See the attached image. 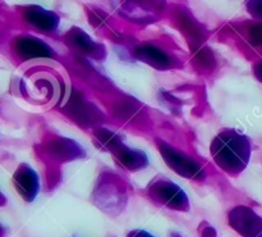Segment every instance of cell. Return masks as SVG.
I'll return each mask as SVG.
<instances>
[{
	"mask_svg": "<svg viewBox=\"0 0 262 237\" xmlns=\"http://www.w3.org/2000/svg\"><path fill=\"white\" fill-rule=\"evenodd\" d=\"M210 151L215 163L223 171L229 174H239L250 163L252 148L246 135L235 130H225L214 139Z\"/></svg>",
	"mask_w": 262,
	"mask_h": 237,
	"instance_id": "cell-1",
	"label": "cell"
},
{
	"mask_svg": "<svg viewBox=\"0 0 262 237\" xmlns=\"http://www.w3.org/2000/svg\"><path fill=\"white\" fill-rule=\"evenodd\" d=\"M95 139L100 148L110 151L114 155L115 161L128 171H140V169L146 168V166L148 164L147 155L143 151L128 148L127 145L123 144L120 136L112 131L101 128L96 132Z\"/></svg>",
	"mask_w": 262,
	"mask_h": 237,
	"instance_id": "cell-2",
	"label": "cell"
},
{
	"mask_svg": "<svg viewBox=\"0 0 262 237\" xmlns=\"http://www.w3.org/2000/svg\"><path fill=\"white\" fill-rule=\"evenodd\" d=\"M148 195L154 202L169 209L181 212L189 209V202L186 192L168 179H156L148 187Z\"/></svg>",
	"mask_w": 262,
	"mask_h": 237,
	"instance_id": "cell-3",
	"label": "cell"
},
{
	"mask_svg": "<svg viewBox=\"0 0 262 237\" xmlns=\"http://www.w3.org/2000/svg\"><path fill=\"white\" fill-rule=\"evenodd\" d=\"M158 148L164 162L168 164L169 168L173 169L179 176L186 177V179L189 180H204L206 177L205 171L196 161L184 155L183 153L174 149L169 144L159 140Z\"/></svg>",
	"mask_w": 262,
	"mask_h": 237,
	"instance_id": "cell-4",
	"label": "cell"
},
{
	"mask_svg": "<svg viewBox=\"0 0 262 237\" xmlns=\"http://www.w3.org/2000/svg\"><path fill=\"white\" fill-rule=\"evenodd\" d=\"M230 227L243 237H262V218L252 208L235 207L228 214Z\"/></svg>",
	"mask_w": 262,
	"mask_h": 237,
	"instance_id": "cell-5",
	"label": "cell"
},
{
	"mask_svg": "<svg viewBox=\"0 0 262 237\" xmlns=\"http://www.w3.org/2000/svg\"><path fill=\"white\" fill-rule=\"evenodd\" d=\"M13 185L15 191L25 202H33L40 190L38 176L35 169L28 164H20L13 176Z\"/></svg>",
	"mask_w": 262,
	"mask_h": 237,
	"instance_id": "cell-6",
	"label": "cell"
},
{
	"mask_svg": "<svg viewBox=\"0 0 262 237\" xmlns=\"http://www.w3.org/2000/svg\"><path fill=\"white\" fill-rule=\"evenodd\" d=\"M26 22L43 32H53L59 25V17L51 10H46L38 5L27 7L23 12Z\"/></svg>",
	"mask_w": 262,
	"mask_h": 237,
	"instance_id": "cell-7",
	"label": "cell"
},
{
	"mask_svg": "<svg viewBox=\"0 0 262 237\" xmlns=\"http://www.w3.org/2000/svg\"><path fill=\"white\" fill-rule=\"evenodd\" d=\"M14 49L19 56L25 59L51 58L54 50L43 41L31 36H20L14 41Z\"/></svg>",
	"mask_w": 262,
	"mask_h": 237,
	"instance_id": "cell-8",
	"label": "cell"
},
{
	"mask_svg": "<svg viewBox=\"0 0 262 237\" xmlns=\"http://www.w3.org/2000/svg\"><path fill=\"white\" fill-rule=\"evenodd\" d=\"M68 41L71 46H73L79 53H83L84 55L92 56L95 59H104L106 55L104 46L95 43L84 31L78 30V28H73L68 33Z\"/></svg>",
	"mask_w": 262,
	"mask_h": 237,
	"instance_id": "cell-9",
	"label": "cell"
},
{
	"mask_svg": "<svg viewBox=\"0 0 262 237\" xmlns=\"http://www.w3.org/2000/svg\"><path fill=\"white\" fill-rule=\"evenodd\" d=\"M46 151L51 158L56 161H72V159L81 158L84 155V151L81 146L73 140H69L66 137L54 139L46 146Z\"/></svg>",
	"mask_w": 262,
	"mask_h": 237,
	"instance_id": "cell-10",
	"label": "cell"
},
{
	"mask_svg": "<svg viewBox=\"0 0 262 237\" xmlns=\"http://www.w3.org/2000/svg\"><path fill=\"white\" fill-rule=\"evenodd\" d=\"M102 182L105 184V186L107 187V192L101 190L100 187H97L96 190H101V194L96 195L95 199H100V208L106 212H113L114 209H122L124 207V203H123V190L122 186H118L115 179H109V180H102Z\"/></svg>",
	"mask_w": 262,
	"mask_h": 237,
	"instance_id": "cell-11",
	"label": "cell"
},
{
	"mask_svg": "<svg viewBox=\"0 0 262 237\" xmlns=\"http://www.w3.org/2000/svg\"><path fill=\"white\" fill-rule=\"evenodd\" d=\"M136 56L143 63L158 69H168L173 67V58L161 49L152 45H142L136 49Z\"/></svg>",
	"mask_w": 262,
	"mask_h": 237,
	"instance_id": "cell-12",
	"label": "cell"
},
{
	"mask_svg": "<svg viewBox=\"0 0 262 237\" xmlns=\"http://www.w3.org/2000/svg\"><path fill=\"white\" fill-rule=\"evenodd\" d=\"M250 38L255 45L262 46V23H257L251 28Z\"/></svg>",
	"mask_w": 262,
	"mask_h": 237,
	"instance_id": "cell-13",
	"label": "cell"
},
{
	"mask_svg": "<svg viewBox=\"0 0 262 237\" xmlns=\"http://www.w3.org/2000/svg\"><path fill=\"white\" fill-rule=\"evenodd\" d=\"M248 10L256 17H262V2H248Z\"/></svg>",
	"mask_w": 262,
	"mask_h": 237,
	"instance_id": "cell-14",
	"label": "cell"
},
{
	"mask_svg": "<svg viewBox=\"0 0 262 237\" xmlns=\"http://www.w3.org/2000/svg\"><path fill=\"white\" fill-rule=\"evenodd\" d=\"M128 237H155V236H152L151 233L146 232V231L143 230H135V231H130V232L128 233Z\"/></svg>",
	"mask_w": 262,
	"mask_h": 237,
	"instance_id": "cell-15",
	"label": "cell"
},
{
	"mask_svg": "<svg viewBox=\"0 0 262 237\" xmlns=\"http://www.w3.org/2000/svg\"><path fill=\"white\" fill-rule=\"evenodd\" d=\"M255 73H256V77H257V78L262 82V62L255 67Z\"/></svg>",
	"mask_w": 262,
	"mask_h": 237,
	"instance_id": "cell-16",
	"label": "cell"
},
{
	"mask_svg": "<svg viewBox=\"0 0 262 237\" xmlns=\"http://www.w3.org/2000/svg\"><path fill=\"white\" fill-rule=\"evenodd\" d=\"M170 237H182V236H179L178 233H171V236Z\"/></svg>",
	"mask_w": 262,
	"mask_h": 237,
	"instance_id": "cell-17",
	"label": "cell"
}]
</instances>
